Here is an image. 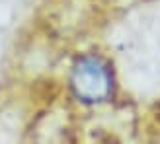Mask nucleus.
Masks as SVG:
<instances>
[{
  "mask_svg": "<svg viewBox=\"0 0 160 144\" xmlns=\"http://www.w3.org/2000/svg\"><path fill=\"white\" fill-rule=\"evenodd\" d=\"M68 88L74 99L84 105H102L113 98L115 80L109 62L96 53H86L72 62Z\"/></svg>",
  "mask_w": 160,
  "mask_h": 144,
  "instance_id": "1",
  "label": "nucleus"
}]
</instances>
